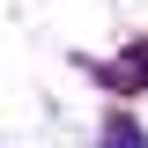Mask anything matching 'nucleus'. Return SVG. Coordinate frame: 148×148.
Returning a JSON list of instances; mask_svg holds the SVG:
<instances>
[{
  "label": "nucleus",
  "mask_w": 148,
  "mask_h": 148,
  "mask_svg": "<svg viewBox=\"0 0 148 148\" xmlns=\"http://www.w3.org/2000/svg\"><path fill=\"white\" fill-rule=\"evenodd\" d=\"M126 74H133V82L148 89V45H133V52H126Z\"/></svg>",
  "instance_id": "nucleus-2"
},
{
  "label": "nucleus",
  "mask_w": 148,
  "mask_h": 148,
  "mask_svg": "<svg viewBox=\"0 0 148 148\" xmlns=\"http://www.w3.org/2000/svg\"><path fill=\"white\" fill-rule=\"evenodd\" d=\"M104 148H148V141H141L133 119H111V126H104Z\"/></svg>",
  "instance_id": "nucleus-1"
}]
</instances>
